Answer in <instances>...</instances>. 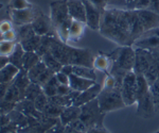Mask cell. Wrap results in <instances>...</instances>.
I'll use <instances>...</instances> for the list:
<instances>
[{
  "label": "cell",
  "mask_w": 159,
  "mask_h": 133,
  "mask_svg": "<svg viewBox=\"0 0 159 133\" xmlns=\"http://www.w3.org/2000/svg\"><path fill=\"white\" fill-rule=\"evenodd\" d=\"M89 2L92 4V6H94L98 10H100L102 13L105 12V10L107 9V2L106 0H88Z\"/></svg>",
  "instance_id": "obj_48"
},
{
  "label": "cell",
  "mask_w": 159,
  "mask_h": 133,
  "mask_svg": "<svg viewBox=\"0 0 159 133\" xmlns=\"http://www.w3.org/2000/svg\"><path fill=\"white\" fill-rule=\"evenodd\" d=\"M55 78H56V80H57L58 84L69 85V76L66 75V74L61 73V71H58V73L55 74Z\"/></svg>",
  "instance_id": "obj_52"
},
{
  "label": "cell",
  "mask_w": 159,
  "mask_h": 133,
  "mask_svg": "<svg viewBox=\"0 0 159 133\" xmlns=\"http://www.w3.org/2000/svg\"><path fill=\"white\" fill-rule=\"evenodd\" d=\"M106 2H107V6H111L110 7L126 9V0H106Z\"/></svg>",
  "instance_id": "obj_49"
},
{
  "label": "cell",
  "mask_w": 159,
  "mask_h": 133,
  "mask_svg": "<svg viewBox=\"0 0 159 133\" xmlns=\"http://www.w3.org/2000/svg\"><path fill=\"white\" fill-rule=\"evenodd\" d=\"M42 61L45 63V65L47 66V68H49V69H51L52 71H54L55 74L58 73V71H61V67H63V64L58 62V61L53 57L51 52L45 53V55L42 57Z\"/></svg>",
  "instance_id": "obj_31"
},
{
  "label": "cell",
  "mask_w": 159,
  "mask_h": 133,
  "mask_svg": "<svg viewBox=\"0 0 159 133\" xmlns=\"http://www.w3.org/2000/svg\"><path fill=\"white\" fill-rule=\"evenodd\" d=\"M4 100L10 101V102H14V103H17V102L21 101L22 99H25V95L19 91L18 88L15 85L14 83H10L9 88H7V91L4 95Z\"/></svg>",
  "instance_id": "obj_28"
},
{
  "label": "cell",
  "mask_w": 159,
  "mask_h": 133,
  "mask_svg": "<svg viewBox=\"0 0 159 133\" xmlns=\"http://www.w3.org/2000/svg\"><path fill=\"white\" fill-rule=\"evenodd\" d=\"M10 7L12 10H20L31 7V4L27 0H10Z\"/></svg>",
  "instance_id": "obj_45"
},
{
  "label": "cell",
  "mask_w": 159,
  "mask_h": 133,
  "mask_svg": "<svg viewBox=\"0 0 159 133\" xmlns=\"http://www.w3.org/2000/svg\"><path fill=\"white\" fill-rule=\"evenodd\" d=\"M11 133H18V132H17V131H14V132H11Z\"/></svg>",
  "instance_id": "obj_62"
},
{
  "label": "cell",
  "mask_w": 159,
  "mask_h": 133,
  "mask_svg": "<svg viewBox=\"0 0 159 133\" xmlns=\"http://www.w3.org/2000/svg\"><path fill=\"white\" fill-rule=\"evenodd\" d=\"M80 116H81V107H76L72 104V106L64 108L60 116V121L64 126H68L71 121L80 118Z\"/></svg>",
  "instance_id": "obj_20"
},
{
  "label": "cell",
  "mask_w": 159,
  "mask_h": 133,
  "mask_svg": "<svg viewBox=\"0 0 159 133\" xmlns=\"http://www.w3.org/2000/svg\"><path fill=\"white\" fill-rule=\"evenodd\" d=\"M68 126H70L71 128H73V129H75L76 131L81 132V133H84V132H86L87 130H88V128L86 127V125L84 124V122L82 121L80 118L75 119V121H71Z\"/></svg>",
  "instance_id": "obj_46"
},
{
  "label": "cell",
  "mask_w": 159,
  "mask_h": 133,
  "mask_svg": "<svg viewBox=\"0 0 159 133\" xmlns=\"http://www.w3.org/2000/svg\"><path fill=\"white\" fill-rule=\"evenodd\" d=\"M158 73H159V68H158L157 61L155 60V58H154V55H153V61L151 62L148 68L144 73V75H143L145 77V79H147L148 85H151V84H153L155 82L156 79L158 78Z\"/></svg>",
  "instance_id": "obj_33"
},
{
  "label": "cell",
  "mask_w": 159,
  "mask_h": 133,
  "mask_svg": "<svg viewBox=\"0 0 159 133\" xmlns=\"http://www.w3.org/2000/svg\"><path fill=\"white\" fill-rule=\"evenodd\" d=\"M46 133H66V126H64L61 121H58L57 124H55L53 127L48 129Z\"/></svg>",
  "instance_id": "obj_47"
},
{
  "label": "cell",
  "mask_w": 159,
  "mask_h": 133,
  "mask_svg": "<svg viewBox=\"0 0 159 133\" xmlns=\"http://www.w3.org/2000/svg\"><path fill=\"white\" fill-rule=\"evenodd\" d=\"M106 133H109V132H106Z\"/></svg>",
  "instance_id": "obj_64"
},
{
  "label": "cell",
  "mask_w": 159,
  "mask_h": 133,
  "mask_svg": "<svg viewBox=\"0 0 159 133\" xmlns=\"http://www.w3.org/2000/svg\"><path fill=\"white\" fill-rule=\"evenodd\" d=\"M17 40L21 42V40H25V38H29L33 35H35V32L33 30L32 24H28V25H24V26H19L17 27Z\"/></svg>",
  "instance_id": "obj_34"
},
{
  "label": "cell",
  "mask_w": 159,
  "mask_h": 133,
  "mask_svg": "<svg viewBox=\"0 0 159 133\" xmlns=\"http://www.w3.org/2000/svg\"><path fill=\"white\" fill-rule=\"evenodd\" d=\"M87 27L85 22L79 21V20H72L69 29V35H68V42H76L80 38L83 36L85 32V28Z\"/></svg>",
  "instance_id": "obj_24"
},
{
  "label": "cell",
  "mask_w": 159,
  "mask_h": 133,
  "mask_svg": "<svg viewBox=\"0 0 159 133\" xmlns=\"http://www.w3.org/2000/svg\"><path fill=\"white\" fill-rule=\"evenodd\" d=\"M9 122H11V121H10V118L7 115L0 114V127L4 126V125L9 124Z\"/></svg>",
  "instance_id": "obj_58"
},
{
  "label": "cell",
  "mask_w": 159,
  "mask_h": 133,
  "mask_svg": "<svg viewBox=\"0 0 159 133\" xmlns=\"http://www.w3.org/2000/svg\"><path fill=\"white\" fill-rule=\"evenodd\" d=\"M152 51L154 58H155V60L157 61V64H158V68H159V47L157 48H154V49H150ZM158 77H159V73H158Z\"/></svg>",
  "instance_id": "obj_59"
},
{
  "label": "cell",
  "mask_w": 159,
  "mask_h": 133,
  "mask_svg": "<svg viewBox=\"0 0 159 133\" xmlns=\"http://www.w3.org/2000/svg\"><path fill=\"white\" fill-rule=\"evenodd\" d=\"M111 59L109 55H105L103 52H99L98 55H96L93 59V68L97 70H100L104 73L105 75H109L111 69Z\"/></svg>",
  "instance_id": "obj_19"
},
{
  "label": "cell",
  "mask_w": 159,
  "mask_h": 133,
  "mask_svg": "<svg viewBox=\"0 0 159 133\" xmlns=\"http://www.w3.org/2000/svg\"><path fill=\"white\" fill-rule=\"evenodd\" d=\"M48 102H49V98H48V96L43 92L42 94H39V95L35 98L34 106H35V108H36L37 111L43 112V110L45 109V107L48 104Z\"/></svg>",
  "instance_id": "obj_42"
},
{
  "label": "cell",
  "mask_w": 159,
  "mask_h": 133,
  "mask_svg": "<svg viewBox=\"0 0 159 133\" xmlns=\"http://www.w3.org/2000/svg\"><path fill=\"white\" fill-rule=\"evenodd\" d=\"M25 51L24 48L21 47V45L19 43L16 44L14 51L12 52V55L9 57V63L15 65L16 67H18L19 69H22V59H24V55Z\"/></svg>",
  "instance_id": "obj_29"
},
{
  "label": "cell",
  "mask_w": 159,
  "mask_h": 133,
  "mask_svg": "<svg viewBox=\"0 0 159 133\" xmlns=\"http://www.w3.org/2000/svg\"><path fill=\"white\" fill-rule=\"evenodd\" d=\"M40 40H42V36L35 34L33 36L19 42V44L21 45V47L24 48L25 51H36L38 46L40 44Z\"/></svg>",
  "instance_id": "obj_32"
},
{
  "label": "cell",
  "mask_w": 159,
  "mask_h": 133,
  "mask_svg": "<svg viewBox=\"0 0 159 133\" xmlns=\"http://www.w3.org/2000/svg\"><path fill=\"white\" fill-rule=\"evenodd\" d=\"M15 107H16V103L2 99V100H0V114L9 115L15 109Z\"/></svg>",
  "instance_id": "obj_43"
},
{
  "label": "cell",
  "mask_w": 159,
  "mask_h": 133,
  "mask_svg": "<svg viewBox=\"0 0 159 133\" xmlns=\"http://www.w3.org/2000/svg\"><path fill=\"white\" fill-rule=\"evenodd\" d=\"M66 133H81V132L76 131L75 129L71 128L70 126H66Z\"/></svg>",
  "instance_id": "obj_61"
},
{
  "label": "cell",
  "mask_w": 159,
  "mask_h": 133,
  "mask_svg": "<svg viewBox=\"0 0 159 133\" xmlns=\"http://www.w3.org/2000/svg\"><path fill=\"white\" fill-rule=\"evenodd\" d=\"M17 43L15 42H7V40H0V55L1 57L9 58L14 51Z\"/></svg>",
  "instance_id": "obj_40"
},
{
  "label": "cell",
  "mask_w": 159,
  "mask_h": 133,
  "mask_svg": "<svg viewBox=\"0 0 159 133\" xmlns=\"http://www.w3.org/2000/svg\"><path fill=\"white\" fill-rule=\"evenodd\" d=\"M93 59L94 55H92L90 49L70 47L69 64L71 65L87 66V67L93 68Z\"/></svg>",
  "instance_id": "obj_8"
},
{
  "label": "cell",
  "mask_w": 159,
  "mask_h": 133,
  "mask_svg": "<svg viewBox=\"0 0 159 133\" xmlns=\"http://www.w3.org/2000/svg\"><path fill=\"white\" fill-rule=\"evenodd\" d=\"M108 132V130L105 127H97V128H91V129H88L86 132L84 133H106Z\"/></svg>",
  "instance_id": "obj_55"
},
{
  "label": "cell",
  "mask_w": 159,
  "mask_h": 133,
  "mask_svg": "<svg viewBox=\"0 0 159 133\" xmlns=\"http://www.w3.org/2000/svg\"><path fill=\"white\" fill-rule=\"evenodd\" d=\"M138 0H126V9L127 10H133L134 9L135 3Z\"/></svg>",
  "instance_id": "obj_60"
},
{
  "label": "cell",
  "mask_w": 159,
  "mask_h": 133,
  "mask_svg": "<svg viewBox=\"0 0 159 133\" xmlns=\"http://www.w3.org/2000/svg\"><path fill=\"white\" fill-rule=\"evenodd\" d=\"M121 95L126 107L136 103V74L134 71H129L125 75L121 86Z\"/></svg>",
  "instance_id": "obj_7"
},
{
  "label": "cell",
  "mask_w": 159,
  "mask_h": 133,
  "mask_svg": "<svg viewBox=\"0 0 159 133\" xmlns=\"http://www.w3.org/2000/svg\"><path fill=\"white\" fill-rule=\"evenodd\" d=\"M32 27L34 30L35 34L39 36H45V35H56L55 29L53 27V24L51 21V18L47 15L40 13L39 15L33 20Z\"/></svg>",
  "instance_id": "obj_12"
},
{
  "label": "cell",
  "mask_w": 159,
  "mask_h": 133,
  "mask_svg": "<svg viewBox=\"0 0 159 133\" xmlns=\"http://www.w3.org/2000/svg\"><path fill=\"white\" fill-rule=\"evenodd\" d=\"M99 107L103 113L123 109L125 106L121 95V88H102L99 96L97 97Z\"/></svg>",
  "instance_id": "obj_3"
},
{
  "label": "cell",
  "mask_w": 159,
  "mask_h": 133,
  "mask_svg": "<svg viewBox=\"0 0 159 133\" xmlns=\"http://www.w3.org/2000/svg\"><path fill=\"white\" fill-rule=\"evenodd\" d=\"M99 32L119 46H133L130 10L107 7L102 15Z\"/></svg>",
  "instance_id": "obj_1"
},
{
  "label": "cell",
  "mask_w": 159,
  "mask_h": 133,
  "mask_svg": "<svg viewBox=\"0 0 159 133\" xmlns=\"http://www.w3.org/2000/svg\"><path fill=\"white\" fill-rule=\"evenodd\" d=\"M13 29V22L7 19H3L0 21V34H3Z\"/></svg>",
  "instance_id": "obj_50"
},
{
  "label": "cell",
  "mask_w": 159,
  "mask_h": 133,
  "mask_svg": "<svg viewBox=\"0 0 159 133\" xmlns=\"http://www.w3.org/2000/svg\"><path fill=\"white\" fill-rule=\"evenodd\" d=\"M151 2H152V0H138V1L135 3L134 9H133V10H145V9H150Z\"/></svg>",
  "instance_id": "obj_51"
},
{
  "label": "cell",
  "mask_w": 159,
  "mask_h": 133,
  "mask_svg": "<svg viewBox=\"0 0 159 133\" xmlns=\"http://www.w3.org/2000/svg\"><path fill=\"white\" fill-rule=\"evenodd\" d=\"M40 61H42V58L35 51H25L24 59H22V69L29 71Z\"/></svg>",
  "instance_id": "obj_25"
},
{
  "label": "cell",
  "mask_w": 159,
  "mask_h": 133,
  "mask_svg": "<svg viewBox=\"0 0 159 133\" xmlns=\"http://www.w3.org/2000/svg\"><path fill=\"white\" fill-rule=\"evenodd\" d=\"M61 73L66 74V75H71L72 74V65L71 64H66V65H63V67H61Z\"/></svg>",
  "instance_id": "obj_57"
},
{
  "label": "cell",
  "mask_w": 159,
  "mask_h": 133,
  "mask_svg": "<svg viewBox=\"0 0 159 133\" xmlns=\"http://www.w3.org/2000/svg\"><path fill=\"white\" fill-rule=\"evenodd\" d=\"M79 94H80V92L73 91L72 89L67 95H55L52 97H48V98H49V101L52 102V103H55V104H57V106L66 108V107L72 106L75 98L79 96Z\"/></svg>",
  "instance_id": "obj_21"
},
{
  "label": "cell",
  "mask_w": 159,
  "mask_h": 133,
  "mask_svg": "<svg viewBox=\"0 0 159 133\" xmlns=\"http://www.w3.org/2000/svg\"><path fill=\"white\" fill-rule=\"evenodd\" d=\"M64 108L61 106H57L55 103H52V102H48V104L45 107V109L43 110V113L46 114L47 116L50 117H55V118H60L61 112H63Z\"/></svg>",
  "instance_id": "obj_38"
},
{
  "label": "cell",
  "mask_w": 159,
  "mask_h": 133,
  "mask_svg": "<svg viewBox=\"0 0 159 133\" xmlns=\"http://www.w3.org/2000/svg\"><path fill=\"white\" fill-rule=\"evenodd\" d=\"M70 47L67 43H64L58 38L57 36L52 37V42H51L50 51L52 55L56 60L63 65L69 64V53H70Z\"/></svg>",
  "instance_id": "obj_11"
},
{
  "label": "cell",
  "mask_w": 159,
  "mask_h": 133,
  "mask_svg": "<svg viewBox=\"0 0 159 133\" xmlns=\"http://www.w3.org/2000/svg\"><path fill=\"white\" fill-rule=\"evenodd\" d=\"M148 91H150V85L145 77L143 75H136V99L142 97Z\"/></svg>",
  "instance_id": "obj_30"
},
{
  "label": "cell",
  "mask_w": 159,
  "mask_h": 133,
  "mask_svg": "<svg viewBox=\"0 0 159 133\" xmlns=\"http://www.w3.org/2000/svg\"><path fill=\"white\" fill-rule=\"evenodd\" d=\"M102 88H103V86H102L101 84L96 82L89 88L81 92V93L79 94V96L75 98L73 104L76 107H82L83 104L87 103V102L93 100V99H97V97L99 96V94H100V92L102 91Z\"/></svg>",
  "instance_id": "obj_15"
},
{
  "label": "cell",
  "mask_w": 159,
  "mask_h": 133,
  "mask_svg": "<svg viewBox=\"0 0 159 133\" xmlns=\"http://www.w3.org/2000/svg\"><path fill=\"white\" fill-rule=\"evenodd\" d=\"M53 36H55V35H45V36H42L40 44L38 46L37 50L35 51L40 58H42L45 53L50 51V46H51V42H52Z\"/></svg>",
  "instance_id": "obj_37"
},
{
  "label": "cell",
  "mask_w": 159,
  "mask_h": 133,
  "mask_svg": "<svg viewBox=\"0 0 159 133\" xmlns=\"http://www.w3.org/2000/svg\"><path fill=\"white\" fill-rule=\"evenodd\" d=\"M83 2L86 9V26L91 30H99L103 13L92 6L88 0H83Z\"/></svg>",
  "instance_id": "obj_14"
},
{
  "label": "cell",
  "mask_w": 159,
  "mask_h": 133,
  "mask_svg": "<svg viewBox=\"0 0 159 133\" xmlns=\"http://www.w3.org/2000/svg\"><path fill=\"white\" fill-rule=\"evenodd\" d=\"M154 133H159V130H158V131H157V132H154Z\"/></svg>",
  "instance_id": "obj_63"
},
{
  "label": "cell",
  "mask_w": 159,
  "mask_h": 133,
  "mask_svg": "<svg viewBox=\"0 0 159 133\" xmlns=\"http://www.w3.org/2000/svg\"><path fill=\"white\" fill-rule=\"evenodd\" d=\"M9 85L10 83H0V100H2L4 98V95H6Z\"/></svg>",
  "instance_id": "obj_56"
},
{
  "label": "cell",
  "mask_w": 159,
  "mask_h": 133,
  "mask_svg": "<svg viewBox=\"0 0 159 133\" xmlns=\"http://www.w3.org/2000/svg\"><path fill=\"white\" fill-rule=\"evenodd\" d=\"M57 88H58V82H57V80H56L55 75H54V77H52V78L43 86V92L48 97H52V96L57 95Z\"/></svg>",
  "instance_id": "obj_39"
},
{
  "label": "cell",
  "mask_w": 159,
  "mask_h": 133,
  "mask_svg": "<svg viewBox=\"0 0 159 133\" xmlns=\"http://www.w3.org/2000/svg\"><path fill=\"white\" fill-rule=\"evenodd\" d=\"M136 59L133 71L136 75H144V73L153 61V53L148 49H142V48L135 47Z\"/></svg>",
  "instance_id": "obj_10"
},
{
  "label": "cell",
  "mask_w": 159,
  "mask_h": 133,
  "mask_svg": "<svg viewBox=\"0 0 159 133\" xmlns=\"http://www.w3.org/2000/svg\"><path fill=\"white\" fill-rule=\"evenodd\" d=\"M133 46L148 50L159 47V27L145 32L142 36L135 40Z\"/></svg>",
  "instance_id": "obj_13"
},
{
  "label": "cell",
  "mask_w": 159,
  "mask_h": 133,
  "mask_svg": "<svg viewBox=\"0 0 159 133\" xmlns=\"http://www.w3.org/2000/svg\"><path fill=\"white\" fill-rule=\"evenodd\" d=\"M15 109L20 111L21 113H24L27 116H33L35 118L39 119L43 116V112L37 111L36 108L34 106V101L29 100V99H22L21 101L17 102Z\"/></svg>",
  "instance_id": "obj_17"
},
{
  "label": "cell",
  "mask_w": 159,
  "mask_h": 133,
  "mask_svg": "<svg viewBox=\"0 0 159 133\" xmlns=\"http://www.w3.org/2000/svg\"><path fill=\"white\" fill-rule=\"evenodd\" d=\"M40 10L38 7H35L31 6L25 9H20V10H12L10 11V16H11L13 25L17 26H24L28 24H32L38 15L40 14Z\"/></svg>",
  "instance_id": "obj_5"
},
{
  "label": "cell",
  "mask_w": 159,
  "mask_h": 133,
  "mask_svg": "<svg viewBox=\"0 0 159 133\" xmlns=\"http://www.w3.org/2000/svg\"><path fill=\"white\" fill-rule=\"evenodd\" d=\"M19 70V68L15 65L7 63L0 69V83H12Z\"/></svg>",
  "instance_id": "obj_23"
},
{
  "label": "cell",
  "mask_w": 159,
  "mask_h": 133,
  "mask_svg": "<svg viewBox=\"0 0 159 133\" xmlns=\"http://www.w3.org/2000/svg\"><path fill=\"white\" fill-rule=\"evenodd\" d=\"M136 104H137V115L141 118L150 119L155 116V104H154L153 97L150 91L142 97L138 98L137 101H136Z\"/></svg>",
  "instance_id": "obj_9"
},
{
  "label": "cell",
  "mask_w": 159,
  "mask_h": 133,
  "mask_svg": "<svg viewBox=\"0 0 159 133\" xmlns=\"http://www.w3.org/2000/svg\"><path fill=\"white\" fill-rule=\"evenodd\" d=\"M72 74H74V75H76L79 77H82V78L97 81L96 69L92 68V67L80 66V65H72Z\"/></svg>",
  "instance_id": "obj_26"
},
{
  "label": "cell",
  "mask_w": 159,
  "mask_h": 133,
  "mask_svg": "<svg viewBox=\"0 0 159 133\" xmlns=\"http://www.w3.org/2000/svg\"><path fill=\"white\" fill-rule=\"evenodd\" d=\"M68 11L72 19L86 24V9L83 0H68Z\"/></svg>",
  "instance_id": "obj_16"
},
{
  "label": "cell",
  "mask_w": 159,
  "mask_h": 133,
  "mask_svg": "<svg viewBox=\"0 0 159 133\" xmlns=\"http://www.w3.org/2000/svg\"><path fill=\"white\" fill-rule=\"evenodd\" d=\"M108 55L112 62L111 68L122 69L126 73L134 69L136 52L133 46H119Z\"/></svg>",
  "instance_id": "obj_2"
},
{
  "label": "cell",
  "mask_w": 159,
  "mask_h": 133,
  "mask_svg": "<svg viewBox=\"0 0 159 133\" xmlns=\"http://www.w3.org/2000/svg\"><path fill=\"white\" fill-rule=\"evenodd\" d=\"M97 81L93 80H89V79H85L82 78V77H79L74 74H71L69 75V86L71 88V89L76 92H83L85 89L89 88L91 85H93Z\"/></svg>",
  "instance_id": "obj_18"
},
{
  "label": "cell",
  "mask_w": 159,
  "mask_h": 133,
  "mask_svg": "<svg viewBox=\"0 0 159 133\" xmlns=\"http://www.w3.org/2000/svg\"><path fill=\"white\" fill-rule=\"evenodd\" d=\"M70 15L68 11V0H55L50 3V18L54 29L67 20Z\"/></svg>",
  "instance_id": "obj_6"
},
{
  "label": "cell",
  "mask_w": 159,
  "mask_h": 133,
  "mask_svg": "<svg viewBox=\"0 0 159 133\" xmlns=\"http://www.w3.org/2000/svg\"><path fill=\"white\" fill-rule=\"evenodd\" d=\"M150 92L152 94L154 104H155L156 113H159V77L156 79V81L150 85Z\"/></svg>",
  "instance_id": "obj_41"
},
{
  "label": "cell",
  "mask_w": 159,
  "mask_h": 133,
  "mask_svg": "<svg viewBox=\"0 0 159 133\" xmlns=\"http://www.w3.org/2000/svg\"><path fill=\"white\" fill-rule=\"evenodd\" d=\"M46 69H47V66L45 65V63H43V61H40L39 63H37L33 68H31V69L28 71V76H29L31 82L36 83L37 79L39 78V76L42 75Z\"/></svg>",
  "instance_id": "obj_36"
},
{
  "label": "cell",
  "mask_w": 159,
  "mask_h": 133,
  "mask_svg": "<svg viewBox=\"0 0 159 133\" xmlns=\"http://www.w3.org/2000/svg\"><path fill=\"white\" fill-rule=\"evenodd\" d=\"M54 75H55V73L54 71H52L51 69H49V68H47L43 73L42 74V75L39 76V78L37 79V81H36V83L37 84H39L40 86H43L45 85L46 83L48 82V81L50 80L52 77H54Z\"/></svg>",
  "instance_id": "obj_44"
},
{
  "label": "cell",
  "mask_w": 159,
  "mask_h": 133,
  "mask_svg": "<svg viewBox=\"0 0 159 133\" xmlns=\"http://www.w3.org/2000/svg\"><path fill=\"white\" fill-rule=\"evenodd\" d=\"M9 118H10V121L12 124L15 125V127L17 128V132H21L22 130L25 129L29 125V121H28V116L25 115L24 113H21L18 110L14 109L13 111L10 113L9 115Z\"/></svg>",
  "instance_id": "obj_22"
},
{
  "label": "cell",
  "mask_w": 159,
  "mask_h": 133,
  "mask_svg": "<svg viewBox=\"0 0 159 133\" xmlns=\"http://www.w3.org/2000/svg\"><path fill=\"white\" fill-rule=\"evenodd\" d=\"M14 131H17V128L12 122H9V124L0 127V133H11Z\"/></svg>",
  "instance_id": "obj_53"
},
{
  "label": "cell",
  "mask_w": 159,
  "mask_h": 133,
  "mask_svg": "<svg viewBox=\"0 0 159 133\" xmlns=\"http://www.w3.org/2000/svg\"><path fill=\"white\" fill-rule=\"evenodd\" d=\"M13 83L18 88V89L25 95V92L27 89L28 86L30 85L31 80L28 76V71L25 69H20L19 73L17 74V76L15 77V79L13 80Z\"/></svg>",
  "instance_id": "obj_27"
},
{
  "label": "cell",
  "mask_w": 159,
  "mask_h": 133,
  "mask_svg": "<svg viewBox=\"0 0 159 133\" xmlns=\"http://www.w3.org/2000/svg\"><path fill=\"white\" fill-rule=\"evenodd\" d=\"M42 93H43V88L39 85V84L31 82L30 85L28 86L27 89H25V98L34 101L35 98H36V97Z\"/></svg>",
  "instance_id": "obj_35"
},
{
  "label": "cell",
  "mask_w": 159,
  "mask_h": 133,
  "mask_svg": "<svg viewBox=\"0 0 159 133\" xmlns=\"http://www.w3.org/2000/svg\"><path fill=\"white\" fill-rule=\"evenodd\" d=\"M104 118L105 113H103L100 109L98 99H93V100L87 102V103L81 107L80 119L86 125L88 129L97 127H104Z\"/></svg>",
  "instance_id": "obj_4"
},
{
  "label": "cell",
  "mask_w": 159,
  "mask_h": 133,
  "mask_svg": "<svg viewBox=\"0 0 159 133\" xmlns=\"http://www.w3.org/2000/svg\"><path fill=\"white\" fill-rule=\"evenodd\" d=\"M72 91L69 85H63V84H58L57 88V95H67Z\"/></svg>",
  "instance_id": "obj_54"
}]
</instances>
